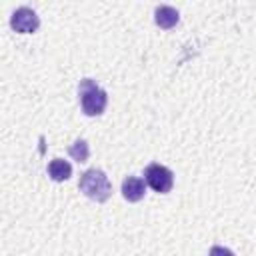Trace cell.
<instances>
[{
    "label": "cell",
    "instance_id": "obj_1",
    "mask_svg": "<svg viewBox=\"0 0 256 256\" xmlns=\"http://www.w3.org/2000/svg\"><path fill=\"white\" fill-rule=\"evenodd\" d=\"M78 96H80V106L86 116H100L108 104V94L92 80L84 78L78 86Z\"/></svg>",
    "mask_w": 256,
    "mask_h": 256
},
{
    "label": "cell",
    "instance_id": "obj_2",
    "mask_svg": "<svg viewBox=\"0 0 256 256\" xmlns=\"http://www.w3.org/2000/svg\"><path fill=\"white\" fill-rule=\"evenodd\" d=\"M78 188L90 198V200H96V202H106L112 194V184L108 180V176L98 170V168H90L86 170L82 176H80V182H78Z\"/></svg>",
    "mask_w": 256,
    "mask_h": 256
},
{
    "label": "cell",
    "instance_id": "obj_3",
    "mask_svg": "<svg viewBox=\"0 0 256 256\" xmlns=\"http://www.w3.org/2000/svg\"><path fill=\"white\" fill-rule=\"evenodd\" d=\"M144 180L158 194H166L174 186V174H172V170L166 168V166H162V164H156V162H152V164L146 166Z\"/></svg>",
    "mask_w": 256,
    "mask_h": 256
},
{
    "label": "cell",
    "instance_id": "obj_4",
    "mask_svg": "<svg viewBox=\"0 0 256 256\" xmlns=\"http://www.w3.org/2000/svg\"><path fill=\"white\" fill-rule=\"evenodd\" d=\"M10 26H12L16 32H20V34H30V32H34V30L40 26V18H38V14H36L32 8L22 6V8H18V10L12 12V16H10Z\"/></svg>",
    "mask_w": 256,
    "mask_h": 256
},
{
    "label": "cell",
    "instance_id": "obj_5",
    "mask_svg": "<svg viewBox=\"0 0 256 256\" xmlns=\"http://www.w3.org/2000/svg\"><path fill=\"white\" fill-rule=\"evenodd\" d=\"M144 192H146V180L138 178V176H128L124 178L122 182V196L128 200V202H138L144 198Z\"/></svg>",
    "mask_w": 256,
    "mask_h": 256
},
{
    "label": "cell",
    "instance_id": "obj_6",
    "mask_svg": "<svg viewBox=\"0 0 256 256\" xmlns=\"http://www.w3.org/2000/svg\"><path fill=\"white\" fill-rule=\"evenodd\" d=\"M178 20H180V14H178L176 8L166 6V4H164V6H156V10H154V22H156L160 28L168 30V28L176 26Z\"/></svg>",
    "mask_w": 256,
    "mask_h": 256
},
{
    "label": "cell",
    "instance_id": "obj_7",
    "mask_svg": "<svg viewBox=\"0 0 256 256\" xmlns=\"http://www.w3.org/2000/svg\"><path fill=\"white\" fill-rule=\"evenodd\" d=\"M48 174H50V178H52L54 182H64V180L70 178L72 166H70L66 160H62V158H54V160L48 164Z\"/></svg>",
    "mask_w": 256,
    "mask_h": 256
},
{
    "label": "cell",
    "instance_id": "obj_8",
    "mask_svg": "<svg viewBox=\"0 0 256 256\" xmlns=\"http://www.w3.org/2000/svg\"><path fill=\"white\" fill-rule=\"evenodd\" d=\"M68 154H70V158L76 160V162H86L88 156H90L88 142H86V140H76V142L68 148Z\"/></svg>",
    "mask_w": 256,
    "mask_h": 256
},
{
    "label": "cell",
    "instance_id": "obj_9",
    "mask_svg": "<svg viewBox=\"0 0 256 256\" xmlns=\"http://www.w3.org/2000/svg\"><path fill=\"white\" fill-rule=\"evenodd\" d=\"M208 256H234V252L228 250V248H224V246H212L210 252H208Z\"/></svg>",
    "mask_w": 256,
    "mask_h": 256
}]
</instances>
